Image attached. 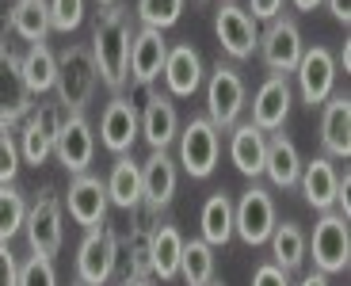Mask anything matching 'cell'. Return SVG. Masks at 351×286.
<instances>
[{
	"instance_id": "1",
	"label": "cell",
	"mask_w": 351,
	"mask_h": 286,
	"mask_svg": "<svg viewBox=\"0 0 351 286\" xmlns=\"http://www.w3.org/2000/svg\"><path fill=\"white\" fill-rule=\"evenodd\" d=\"M130 38H134V16L123 4L99 8L96 23H92V61L96 73L111 92H123V84L130 80Z\"/></svg>"
},
{
	"instance_id": "2",
	"label": "cell",
	"mask_w": 351,
	"mask_h": 286,
	"mask_svg": "<svg viewBox=\"0 0 351 286\" xmlns=\"http://www.w3.org/2000/svg\"><path fill=\"white\" fill-rule=\"evenodd\" d=\"M96 84H99V73H96V61H92V50L69 43L58 53V80H53L58 104L69 115H84V107L96 95Z\"/></svg>"
},
{
	"instance_id": "3",
	"label": "cell",
	"mask_w": 351,
	"mask_h": 286,
	"mask_svg": "<svg viewBox=\"0 0 351 286\" xmlns=\"http://www.w3.org/2000/svg\"><path fill=\"white\" fill-rule=\"evenodd\" d=\"M65 210H62V199L53 191H43L31 206H27V217H23V233H27V244H31V256H43V260H53L62 252V241H65Z\"/></svg>"
},
{
	"instance_id": "4",
	"label": "cell",
	"mask_w": 351,
	"mask_h": 286,
	"mask_svg": "<svg viewBox=\"0 0 351 286\" xmlns=\"http://www.w3.org/2000/svg\"><path fill=\"white\" fill-rule=\"evenodd\" d=\"M245 80L233 65H214L206 77V119L214 130H233L245 111Z\"/></svg>"
},
{
	"instance_id": "5",
	"label": "cell",
	"mask_w": 351,
	"mask_h": 286,
	"mask_svg": "<svg viewBox=\"0 0 351 286\" xmlns=\"http://www.w3.org/2000/svg\"><path fill=\"white\" fill-rule=\"evenodd\" d=\"M306 252H313V263L321 275H340L351 263V233L348 217H340L336 210L317 217L313 237H306Z\"/></svg>"
},
{
	"instance_id": "6",
	"label": "cell",
	"mask_w": 351,
	"mask_h": 286,
	"mask_svg": "<svg viewBox=\"0 0 351 286\" xmlns=\"http://www.w3.org/2000/svg\"><path fill=\"white\" fill-rule=\"evenodd\" d=\"M176 145H180V168H184L191 180H206V176L218 168L221 156V130H214L210 119H191L184 130L176 134Z\"/></svg>"
},
{
	"instance_id": "7",
	"label": "cell",
	"mask_w": 351,
	"mask_h": 286,
	"mask_svg": "<svg viewBox=\"0 0 351 286\" xmlns=\"http://www.w3.org/2000/svg\"><path fill=\"white\" fill-rule=\"evenodd\" d=\"M114 263H119V233L107 222L96 229H88L77 248V283L107 286L114 275Z\"/></svg>"
},
{
	"instance_id": "8",
	"label": "cell",
	"mask_w": 351,
	"mask_h": 286,
	"mask_svg": "<svg viewBox=\"0 0 351 286\" xmlns=\"http://www.w3.org/2000/svg\"><path fill=\"white\" fill-rule=\"evenodd\" d=\"M256 53H260V61L275 73V77H290V73L298 69L302 53H306V43H302L298 23H294L290 16L271 19V23H267V31L260 35Z\"/></svg>"
},
{
	"instance_id": "9",
	"label": "cell",
	"mask_w": 351,
	"mask_h": 286,
	"mask_svg": "<svg viewBox=\"0 0 351 286\" xmlns=\"http://www.w3.org/2000/svg\"><path fill=\"white\" fill-rule=\"evenodd\" d=\"M279 226V214H275V199L267 187H248L237 202H233V233L245 244H267L271 229Z\"/></svg>"
},
{
	"instance_id": "10",
	"label": "cell",
	"mask_w": 351,
	"mask_h": 286,
	"mask_svg": "<svg viewBox=\"0 0 351 286\" xmlns=\"http://www.w3.org/2000/svg\"><path fill=\"white\" fill-rule=\"evenodd\" d=\"M214 35H218L221 50L233 61H248L256 53V46H260V23L241 4H221L214 12Z\"/></svg>"
},
{
	"instance_id": "11",
	"label": "cell",
	"mask_w": 351,
	"mask_h": 286,
	"mask_svg": "<svg viewBox=\"0 0 351 286\" xmlns=\"http://www.w3.org/2000/svg\"><path fill=\"white\" fill-rule=\"evenodd\" d=\"M53 156L58 165L69 176H84L92 156H96V134H92V122L84 115H65L62 130L53 138Z\"/></svg>"
},
{
	"instance_id": "12",
	"label": "cell",
	"mask_w": 351,
	"mask_h": 286,
	"mask_svg": "<svg viewBox=\"0 0 351 286\" xmlns=\"http://www.w3.org/2000/svg\"><path fill=\"white\" fill-rule=\"evenodd\" d=\"M294 77H298V95L306 107H325V99L332 95L336 88V58L328 46H313V50L302 53L298 69H294Z\"/></svg>"
},
{
	"instance_id": "13",
	"label": "cell",
	"mask_w": 351,
	"mask_h": 286,
	"mask_svg": "<svg viewBox=\"0 0 351 286\" xmlns=\"http://www.w3.org/2000/svg\"><path fill=\"white\" fill-rule=\"evenodd\" d=\"M65 210L77 226L96 229L107 222V210H111V199H107V187L99 176H73L69 191H65Z\"/></svg>"
},
{
	"instance_id": "14",
	"label": "cell",
	"mask_w": 351,
	"mask_h": 286,
	"mask_svg": "<svg viewBox=\"0 0 351 286\" xmlns=\"http://www.w3.org/2000/svg\"><path fill=\"white\" fill-rule=\"evenodd\" d=\"M290 104H294V88H290V77H267L252 95V126L263 134H279L282 122L290 115Z\"/></svg>"
},
{
	"instance_id": "15",
	"label": "cell",
	"mask_w": 351,
	"mask_h": 286,
	"mask_svg": "<svg viewBox=\"0 0 351 286\" xmlns=\"http://www.w3.org/2000/svg\"><path fill=\"white\" fill-rule=\"evenodd\" d=\"M138 134H141V122H138V107H134V99L114 95L111 104L104 107V115H99V141H104L114 156H123V153L134 149Z\"/></svg>"
},
{
	"instance_id": "16",
	"label": "cell",
	"mask_w": 351,
	"mask_h": 286,
	"mask_svg": "<svg viewBox=\"0 0 351 286\" xmlns=\"http://www.w3.org/2000/svg\"><path fill=\"white\" fill-rule=\"evenodd\" d=\"M180 187V168L168 156V149H153L145 160H141V199L149 202L153 210L168 206Z\"/></svg>"
},
{
	"instance_id": "17",
	"label": "cell",
	"mask_w": 351,
	"mask_h": 286,
	"mask_svg": "<svg viewBox=\"0 0 351 286\" xmlns=\"http://www.w3.org/2000/svg\"><path fill=\"white\" fill-rule=\"evenodd\" d=\"M165 58H168V43L165 31H153V27H141L130 38V77L141 88H149L153 80L165 73Z\"/></svg>"
},
{
	"instance_id": "18",
	"label": "cell",
	"mask_w": 351,
	"mask_h": 286,
	"mask_svg": "<svg viewBox=\"0 0 351 286\" xmlns=\"http://www.w3.org/2000/svg\"><path fill=\"white\" fill-rule=\"evenodd\" d=\"M321 145L328 160L351 156V95H328L321 111Z\"/></svg>"
},
{
	"instance_id": "19",
	"label": "cell",
	"mask_w": 351,
	"mask_h": 286,
	"mask_svg": "<svg viewBox=\"0 0 351 286\" xmlns=\"http://www.w3.org/2000/svg\"><path fill=\"white\" fill-rule=\"evenodd\" d=\"M165 84H168V95L176 99H187L202 88V58L195 46L180 43V46H168V58H165Z\"/></svg>"
},
{
	"instance_id": "20",
	"label": "cell",
	"mask_w": 351,
	"mask_h": 286,
	"mask_svg": "<svg viewBox=\"0 0 351 286\" xmlns=\"http://www.w3.org/2000/svg\"><path fill=\"white\" fill-rule=\"evenodd\" d=\"M138 122H141V138L149 141V149H168L176 141V134H180V115H176L172 95L153 92L145 99V107H141Z\"/></svg>"
},
{
	"instance_id": "21",
	"label": "cell",
	"mask_w": 351,
	"mask_h": 286,
	"mask_svg": "<svg viewBox=\"0 0 351 286\" xmlns=\"http://www.w3.org/2000/svg\"><path fill=\"white\" fill-rule=\"evenodd\" d=\"M336 183H340V172H336V165L328 156H313L309 165H302V176H298L302 199L313 210H321V214L336 210Z\"/></svg>"
},
{
	"instance_id": "22",
	"label": "cell",
	"mask_w": 351,
	"mask_h": 286,
	"mask_svg": "<svg viewBox=\"0 0 351 286\" xmlns=\"http://www.w3.org/2000/svg\"><path fill=\"white\" fill-rule=\"evenodd\" d=\"M263 176H267V180H271V187H279V191L298 187L302 153H298V145H294L287 134H271V138H267V153H263Z\"/></svg>"
},
{
	"instance_id": "23",
	"label": "cell",
	"mask_w": 351,
	"mask_h": 286,
	"mask_svg": "<svg viewBox=\"0 0 351 286\" xmlns=\"http://www.w3.org/2000/svg\"><path fill=\"white\" fill-rule=\"evenodd\" d=\"M263 153H267V134L256 130L252 122H237L229 130V160L237 165L241 176L248 180L263 176Z\"/></svg>"
},
{
	"instance_id": "24",
	"label": "cell",
	"mask_w": 351,
	"mask_h": 286,
	"mask_svg": "<svg viewBox=\"0 0 351 286\" xmlns=\"http://www.w3.org/2000/svg\"><path fill=\"white\" fill-rule=\"evenodd\" d=\"M19 77H23V88L31 95L53 92V80H58V53L46 43H31L27 53L19 58Z\"/></svg>"
},
{
	"instance_id": "25",
	"label": "cell",
	"mask_w": 351,
	"mask_h": 286,
	"mask_svg": "<svg viewBox=\"0 0 351 286\" xmlns=\"http://www.w3.org/2000/svg\"><path fill=\"white\" fill-rule=\"evenodd\" d=\"M104 187H107V199H111V206H123V210L141 206V165L134 160L130 153L114 156L111 176L104 180Z\"/></svg>"
},
{
	"instance_id": "26",
	"label": "cell",
	"mask_w": 351,
	"mask_h": 286,
	"mask_svg": "<svg viewBox=\"0 0 351 286\" xmlns=\"http://www.w3.org/2000/svg\"><path fill=\"white\" fill-rule=\"evenodd\" d=\"M180 256H184V237L176 226H160L149 233V275L160 283L180 275Z\"/></svg>"
},
{
	"instance_id": "27",
	"label": "cell",
	"mask_w": 351,
	"mask_h": 286,
	"mask_svg": "<svg viewBox=\"0 0 351 286\" xmlns=\"http://www.w3.org/2000/svg\"><path fill=\"white\" fill-rule=\"evenodd\" d=\"M267 244H271V263L279 271H298L302 263H306V229L298 226V222H282V226L271 229V237H267Z\"/></svg>"
},
{
	"instance_id": "28",
	"label": "cell",
	"mask_w": 351,
	"mask_h": 286,
	"mask_svg": "<svg viewBox=\"0 0 351 286\" xmlns=\"http://www.w3.org/2000/svg\"><path fill=\"white\" fill-rule=\"evenodd\" d=\"M199 229H202V241L210 244V248L229 244V237H233V199H229L226 191H214L210 199L202 202Z\"/></svg>"
},
{
	"instance_id": "29",
	"label": "cell",
	"mask_w": 351,
	"mask_h": 286,
	"mask_svg": "<svg viewBox=\"0 0 351 286\" xmlns=\"http://www.w3.org/2000/svg\"><path fill=\"white\" fill-rule=\"evenodd\" d=\"M12 31L31 43H46L50 35V4L46 0H16L12 4Z\"/></svg>"
},
{
	"instance_id": "30",
	"label": "cell",
	"mask_w": 351,
	"mask_h": 286,
	"mask_svg": "<svg viewBox=\"0 0 351 286\" xmlns=\"http://www.w3.org/2000/svg\"><path fill=\"white\" fill-rule=\"evenodd\" d=\"M180 275L187 286H206L214 278V248L202 237L184 241V256H180Z\"/></svg>"
},
{
	"instance_id": "31",
	"label": "cell",
	"mask_w": 351,
	"mask_h": 286,
	"mask_svg": "<svg viewBox=\"0 0 351 286\" xmlns=\"http://www.w3.org/2000/svg\"><path fill=\"white\" fill-rule=\"evenodd\" d=\"M27 217V199L12 183H0V244H8L16 233H23Z\"/></svg>"
},
{
	"instance_id": "32",
	"label": "cell",
	"mask_w": 351,
	"mask_h": 286,
	"mask_svg": "<svg viewBox=\"0 0 351 286\" xmlns=\"http://www.w3.org/2000/svg\"><path fill=\"white\" fill-rule=\"evenodd\" d=\"M134 16L141 19V27L168 31V27H176V23H180V16H184V0H138Z\"/></svg>"
},
{
	"instance_id": "33",
	"label": "cell",
	"mask_w": 351,
	"mask_h": 286,
	"mask_svg": "<svg viewBox=\"0 0 351 286\" xmlns=\"http://www.w3.org/2000/svg\"><path fill=\"white\" fill-rule=\"evenodd\" d=\"M19 156H23V165H46V156H53V138H46L31 119H23L19 126Z\"/></svg>"
},
{
	"instance_id": "34",
	"label": "cell",
	"mask_w": 351,
	"mask_h": 286,
	"mask_svg": "<svg viewBox=\"0 0 351 286\" xmlns=\"http://www.w3.org/2000/svg\"><path fill=\"white\" fill-rule=\"evenodd\" d=\"M50 4V31H77L84 23V0H46Z\"/></svg>"
},
{
	"instance_id": "35",
	"label": "cell",
	"mask_w": 351,
	"mask_h": 286,
	"mask_svg": "<svg viewBox=\"0 0 351 286\" xmlns=\"http://www.w3.org/2000/svg\"><path fill=\"white\" fill-rule=\"evenodd\" d=\"M23 168V156H19V141L12 130H0V183H12Z\"/></svg>"
},
{
	"instance_id": "36",
	"label": "cell",
	"mask_w": 351,
	"mask_h": 286,
	"mask_svg": "<svg viewBox=\"0 0 351 286\" xmlns=\"http://www.w3.org/2000/svg\"><path fill=\"white\" fill-rule=\"evenodd\" d=\"M19 286H58V271H53V260L31 256V260L19 267Z\"/></svg>"
},
{
	"instance_id": "37",
	"label": "cell",
	"mask_w": 351,
	"mask_h": 286,
	"mask_svg": "<svg viewBox=\"0 0 351 286\" xmlns=\"http://www.w3.org/2000/svg\"><path fill=\"white\" fill-rule=\"evenodd\" d=\"M0 286H19V260L8 244H0Z\"/></svg>"
},
{
	"instance_id": "38",
	"label": "cell",
	"mask_w": 351,
	"mask_h": 286,
	"mask_svg": "<svg viewBox=\"0 0 351 286\" xmlns=\"http://www.w3.org/2000/svg\"><path fill=\"white\" fill-rule=\"evenodd\" d=\"M282 4L287 0H248V16L256 19V23H271V19H279L282 16Z\"/></svg>"
},
{
	"instance_id": "39",
	"label": "cell",
	"mask_w": 351,
	"mask_h": 286,
	"mask_svg": "<svg viewBox=\"0 0 351 286\" xmlns=\"http://www.w3.org/2000/svg\"><path fill=\"white\" fill-rule=\"evenodd\" d=\"M252 286H290V275L279 271L275 263H260V267L252 271Z\"/></svg>"
},
{
	"instance_id": "40",
	"label": "cell",
	"mask_w": 351,
	"mask_h": 286,
	"mask_svg": "<svg viewBox=\"0 0 351 286\" xmlns=\"http://www.w3.org/2000/svg\"><path fill=\"white\" fill-rule=\"evenodd\" d=\"M325 4H328V12H332L343 27L351 23V0H325Z\"/></svg>"
},
{
	"instance_id": "41",
	"label": "cell",
	"mask_w": 351,
	"mask_h": 286,
	"mask_svg": "<svg viewBox=\"0 0 351 286\" xmlns=\"http://www.w3.org/2000/svg\"><path fill=\"white\" fill-rule=\"evenodd\" d=\"M298 286H328V275H321V271H313V275H302Z\"/></svg>"
},
{
	"instance_id": "42",
	"label": "cell",
	"mask_w": 351,
	"mask_h": 286,
	"mask_svg": "<svg viewBox=\"0 0 351 286\" xmlns=\"http://www.w3.org/2000/svg\"><path fill=\"white\" fill-rule=\"evenodd\" d=\"M332 58H336V69H340V65H343V73L351 69V46H348V43H343V50L332 53Z\"/></svg>"
},
{
	"instance_id": "43",
	"label": "cell",
	"mask_w": 351,
	"mask_h": 286,
	"mask_svg": "<svg viewBox=\"0 0 351 286\" xmlns=\"http://www.w3.org/2000/svg\"><path fill=\"white\" fill-rule=\"evenodd\" d=\"M290 4H294L298 12H313V8H321L325 0H290Z\"/></svg>"
},
{
	"instance_id": "44",
	"label": "cell",
	"mask_w": 351,
	"mask_h": 286,
	"mask_svg": "<svg viewBox=\"0 0 351 286\" xmlns=\"http://www.w3.org/2000/svg\"><path fill=\"white\" fill-rule=\"evenodd\" d=\"M123 286H153V283H149V278H126Z\"/></svg>"
},
{
	"instance_id": "45",
	"label": "cell",
	"mask_w": 351,
	"mask_h": 286,
	"mask_svg": "<svg viewBox=\"0 0 351 286\" xmlns=\"http://www.w3.org/2000/svg\"><path fill=\"white\" fill-rule=\"evenodd\" d=\"M111 4H119V0H99V8H111Z\"/></svg>"
},
{
	"instance_id": "46",
	"label": "cell",
	"mask_w": 351,
	"mask_h": 286,
	"mask_svg": "<svg viewBox=\"0 0 351 286\" xmlns=\"http://www.w3.org/2000/svg\"><path fill=\"white\" fill-rule=\"evenodd\" d=\"M206 286H226V283H218V278H210V283H206Z\"/></svg>"
},
{
	"instance_id": "47",
	"label": "cell",
	"mask_w": 351,
	"mask_h": 286,
	"mask_svg": "<svg viewBox=\"0 0 351 286\" xmlns=\"http://www.w3.org/2000/svg\"><path fill=\"white\" fill-rule=\"evenodd\" d=\"M226 4H237V0H226Z\"/></svg>"
},
{
	"instance_id": "48",
	"label": "cell",
	"mask_w": 351,
	"mask_h": 286,
	"mask_svg": "<svg viewBox=\"0 0 351 286\" xmlns=\"http://www.w3.org/2000/svg\"><path fill=\"white\" fill-rule=\"evenodd\" d=\"M73 286H84V283H73Z\"/></svg>"
}]
</instances>
